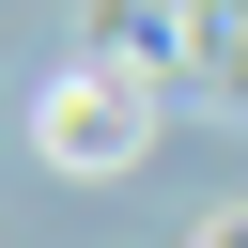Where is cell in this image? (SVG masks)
Instances as JSON below:
<instances>
[{
  "label": "cell",
  "instance_id": "obj_2",
  "mask_svg": "<svg viewBox=\"0 0 248 248\" xmlns=\"http://www.w3.org/2000/svg\"><path fill=\"white\" fill-rule=\"evenodd\" d=\"M217 248H248V217H217Z\"/></svg>",
  "mask_w": 248,
  "mask_h": 248
},
{
  "label": "cell",
  "instance_id": "obj_1",
  "mask_svg": "<svg viewBox=\"0 0 248 248\" xmlns=\"http://www.w3.org/2000/svg\"><path fill=\"white\" fill-rule=\"evenodd\" d=\"M46 140H62V155H78V170H108V155H124V93H108V78H78V93H62V124H46Z\"/></svg>",
  "mask_w": 248,
  "mask_h": 248
}]
</instances>
